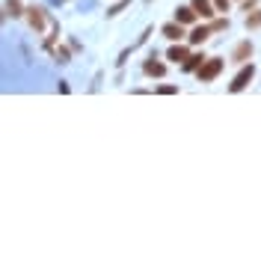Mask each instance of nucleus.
I'll use <instances>...</instances> for the list:
<instances>
[{"mask_svg":"<svg viewBox=\"0 0 261 261\" xmlns=\"http://www.w3.org/2000/svg\"><path fill=\"white\" fill-rule=\"evenodd\" d=\"M175 21H181V24H193L196 21V9L193 6H178V9H175Z\"/></svg>","mask_w":261,"mask_h":261,"instance_id":"nucleus-6","label":"nucleus"},{"mask_svg":"<svg viewBox=\"0 0 261 261\" xmlns=\"http://www.w3.org/2000/svg\"><path fill=\"white\" fill-rule=\"evenodd\" d=\"M202 63H205V57H202V54H190V60L184 63V68H187V71H193V68H202Z\"/></svg>","mask_w":261,"mask_h":261,"instance_id":"nucleus-12","label":"nucleus"},{"mask_svg":"<svg viewBox=\"0 0 261 261\" xmlns=\"http://www.w3.org/2000/svg\"><path fill=\"white\" fill-rule=\"evenodd\" d=\"M223 71V60H217V57H208L205 63H202V68H199V81L202 83H211L217 74Z\"/></svg>","mask_w":261,"mask_h":261,"instance_id":"nucleus-1","label":"nucleus"},{"mask_svg":"<svg viewBox=\"0 0 261 261\" xmlns=\"http://www.w3.org/2000/svg\"><path fill=\"white\" fill-rule=\"evenodd\" d=\"M211 27H196L193 33H190V42H193V45H202V42H205V39H208V36H211Z\"/></svg>","mask_w":261,"mask_h":261,"instance_id":"nucleus-10","label":"nucleus"},{"mask_svg":"<svg viewBox=\"0 0 261 261\" xmlns=\"http://www.w3.org/2000/svg\"><path fill=\"white\" fill-rule=\"evenodd\" d=\"M246 27H249V30H255V27H261V9H252V12L246 15Z\"/></svg>","mask_w":261,"mask_h":261,"instance_id":"nucleus-13","label":"nucleus"},{"mask_svg":"<svg viewBox=\"0 0 261 261\" xmlns=\"http://www.w3.org/2000/svg\"><path fill=\"white\" fill-rule=\"evenodd\" d=\"M214 6H217V12H228V6H231V0H214Z\"/></svg>","mask_w":261,"mask_h":261,"instance_id":"nucleus-14","label":"nucleus"},{"mask_svg":"<svg viewBox=\"0 0 261 261\" xmlns=\"http://www.w3.org/2000/svg\"><path fill=\"white\" fill-rule=\"evenodd\" d=\"M163 36H166V39H172V42H178L181 36H184V24H181V21L166 24V27H163Z\"/></svg>","mask_w":261,"mask_h":261,"instance_id":"nucleus-8","label":"nucleus"},{"mask_svg":"<svg viewBox=\"0 0 261 261\" xmlns=\"http://www.w3.org/2000/svg\"><path fill=\"white\" fill-rule=\"evenodd\" d=\"M190 6L196 9V15H199V18H211V15H214V6H211V0H193Z\"/></svg>","mask_w":261,"mask_h":261,"instance_id":"nucleus-7","label":"nucleus"},{"mask_svg":"<svg viewBox=\"0 0 261 261\" xmlns=\"http://www.w3.org/2000/svg\"><path fill=\"white\" fill-rule=\"evenodd\" d=\"M166 57H169L172 63H187V60H190V50L184 48V45H172V48H169V54H166Z\"/></svg>","mask_w":261,"mask_h":261,"instance_id":"nucleus-4","label":"nucleus"},{"mask_svg":"<svg viewBox=\"0 0 261 261\" xmlns=\"http://www.w3.org/2000/svg\"><path fill=\"white\" fill-rule=\"evenodd\" d=\"M226 27H228V18H220V21H214V24H211L214 33H217V30H226Z\"/></svg>","mask_w":261,"mask_h":261,"instance_id":"nucleus-15","label":"nucleus"},{"mask_svg":"<svg viewBox=\"0 0 261 261\" xmlns=\"http://www.w3.org/2000/svg\"><path fill=\"white\" fill-rule=\"evenodd\" d=\"M249 57H252V45H249V42H241V45L234 48V54H231V60H234V63H246Z\"/></svg>","mask_w":261,"mask_h":261,"instance_id":"nucleus-5","label":"nucleus"},{"mask_svg":"<svg viewBox=\"0 0 261 261\" xmlns=\"http://www.w3.org/2000/svg\"><path fill=\"white\" fill-rule=\"evenodd\" d=\"M158 92H161V95H172V92H178V89H175V86H161Z\"/></svg>","mask_w":261,"mask_h":261,"instance_id":"nucleus-16","label":"nucleus"},{"mask_svg":"<svg viewBox=\"0 0 261 261\" xmlns=\"http://www.w3.org/2000/svg\"><path fill=\"white\" fill-rule=\"evenodd\" d=\"M252 77H255V65L249 63L246 68H241V71H238V77H234V81L228 83V92H241V89H246V86L252 83Z\"/></svg>","mask_w":261,"mask_h":261,"instance_id":"nucleus-2","label":"nucleus"},{"mask_svg":"<svg viewBox=\"0 0 261 261\" xmlns=\"http://www.w3.org/2000/svg\"><path fill=\"white\" fill-rule=\"evenodd\" d=\"M24 12H27V9H21V0H6V15L21 18Z\"/></svg>","mask_w":261,"mask_h":261,"instance_id":"nucleus-11","label":"nucleus"},{"mask_svg":"<svg viewBox=\"0 0 261 261\" xmlns=\"http://www.w3.org/2000/svg\"><path fill=\"white\" fill-rule=\"evenodd\" d=\"M27 21H30V27H33V30L39 33L42 27H45V15H42V9L30 6V9H27Z\"/></svg>","mask_w":261,"mask_h":261,"instance_id":"nucleus-3","label":"nucleus"},{"mask_svg":"<svg viewBox=\"0 0 261 261\" xmlns=\"http://www.w3.org/2000/svg\"><path fill=\"white\" fill-rule=\"evenodd\" d=\"M143 71H146V74H151V77H163V74H166V65H163V63H154V57H151V60L143 65Z\"/></svg>","mask_w":261,"mask_h":261,"instance_id":"nucleus-9","label":"nucleus"}]
</instances>
